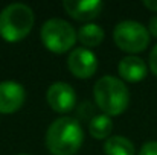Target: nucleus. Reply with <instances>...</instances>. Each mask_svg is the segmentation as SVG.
<instances>
[{"label":"nucleus","mask_w":157,"mask_h":155,"mask_svg":"<svg viewBox=\"0 0 157 155\" xmlns=\"http://www.w3.org/2000/svg\"><path fill=\"white\" fill-rule=\"evenodd\" d=\"M84 142L81 123L69 116L58 117L46 131V146L52 155H75Z\"/></svg>","instance_id":"1"},{"label":"nucleus","mask_w":157,"mask_h":155,"mask_svg":"<svg viewBox=\"0 0 157 155\" xmlns=\"http://www.w3.org/2000/svg\"><path fill=\"white\" fill-rule=\"evenodd\" d=\"M93 98L99 109L107 116L122 114L130 103V90L125 82L116 76H102L93 87Z\"/></svg>","instance_id":"2"},{"label":"nucleus","mask_w":157,"mask_h":155,"mask_svg":"<svg viewBox=\"0 0 157 155\" xmlns=\"http://www.w3.org/2000/svg\"><path fill=\"white\" fill-rule=\"evenodd\" d=\"M34 11L25 3H11L0 12V37L8 43H18L34 28Z\"/></svg>","instance_id":"3"},{"label":"nucleus","mask_w":157,"mask_h":155,"mask_svg":"<svg viewBox=\"0 0 157 155\" xmlns=\"http://www.w3.org/2000/svg\"><path fill=\"white\" fill-rule=\"evenodd\" d=\"M40 37L49 52L66 53L73 49L78 40V32L69 21L63 18H49L43 23Z\"/></svg>","instance_id":"4"},{"label":"nucleus","mask_w":157,"mask_h":155,"mask_svg":"<svg viewBox=\"0 0 157 155\" xmlns=\"http://www.w3.org/2000/svg\"><path fill=\"white\" fill-rule=\"evenodd\" d=\"M150 32L142 23L134 20H124L114 26L113 40L121 50L130 55L144 52L150 44Z\"/></svg>","instance_id":"5"},{"label":"nucleus","mask_w":157,"mask_h":155,"mask_svg":"<svg viewBox=\"0 0 157 155\" xmlns=\"http://www.w3.org/2000/svg\"><path fill=\"white\" fill-rule=\"evenodd\" d=\"M67 67L75 78L89 79L98 70V58L87 47H75L69 53Z\"/></svg>","instance_id":"6"},{"label":"nucleus","mask_w":157,"mask_h":155,"mask_svg":"<svg viewBox=\"0 0 157 155\" xmlns=\"http://www.w3.org/2000/svg\"><path fill=\"white\" fill-rule=\"evenodd\" d=\"M46 101L55 113L66 114V113H70L75 108L76 93H75V90L70 84L63 82V81H56L48 88Z\"/></svg>","instance_id":"7"},{"label":"nucleus","mask_w":157,"mask_h":155,"mask_svg":"<svg viewBox=\"0 0 157 155\" xmlns=\"http://www.w3.org/2000/svg\"><path fill=\"white\" fill-rule=\"evenodd\" d=\"M26 101V90L17 81L0 82V113L12 114L18 111Z\"/></svg>","instance_id":"8"},{"label":"nucleus","mask_w":157,"mask_h":155,"mask_svg":"<svg viewBox=\"0 0 157 155\" xmlns=\"http://www.w3.org/2000/svg\"><path fill=\"white\" fill-rule=\"evenodd\" d=\"M101 0H64L63 8L64 11L78 21H92L99 17L102 11Z\"/></svg>","instance_id":"9"},{"label":"nucleus","mask_w":157,"mask_h":155,"mask_svg":"<svg viewBox=\"0 0 157 155\" xmlns=\"http://www.w3.org/2000/svg\"><path fill=\"white\" fill-rule=\"evenodd\" d=\"M148 72V65L145 61L136 55H128L122 58L117 64V73L122 78V81L127 82H140L145 79Z\"/></svg>","instance_id":"10"},{"label":"nucleus","mask_w":157,"mask_h":155,"mask_svg":"<svg viewBox=\"0 0 157 155\" xmlns=\"http://www.w3.org/2000/svg\"><path fill=\"white\" fill-rule=\"evenodd\" d=\"M105 155H134L136 149L130 138L124 135H110L104 143Z\"/></svg>","instance_id":"11"},{"label":"nucleus","mask_w":157,"mask_h":155,"mask_svg":"<svg viewBox=\"0 0 157 155\" xmlns=\"http://www.w3.org/2000/svg\"><path fill=\"white\" fill-rule=\"evenodd\" d=\"M105 32L104 29L96 23H87L79 28L78 31V40L86 47H96L104 41Z\"/></svg>","instance_id":"12"},{"label":"nucleus","mask_w":157,"mask_h":155,"mask_svg":"<svg viewBox=\"0 0 157 155\" xmlns=\"http://www.w3.org/2000/svg\"><path fill=\"white\" fill-rule=\"evenodd\" d=\"M111 131H113V122L111 117L107 114H98L89 122V132L93 138L98 140L108 138Z\"/></svg>","instance_id":"13"},{"label":"nucleus","mask_w":157,"mask_h":155,"mask_svg":"<svg viewBox=\"0 0 157 155\" xmlns=\"http://www.w3.org/2000/svg\"><path fill=\"white\" fill-rule=\"evenodd\" d=\"M139 155H157V140L147 142V143L140 148Z\"/></svg>","instance_id":"14"},{"label":"nucleus","mask_w":157,"mask_h":155,"mask_svg":"<svg viewBox=\"0 0 157 155\" xmlns=\"http://www.w3.org/2000/svg\"><path fill=\"white\" fill-rule=\"evenodd\" d=\"M148 62H150V70L157 76V44L151 49V52H150V59H148Z\"/></svg>","instance_id":"15"},{"label":"nucleus","mask_w":157,"mask_h":155,"mask_svg":"<svg viewBox=\"0 0 157 155\" xmlns=\"http://www.w3.org/2000/svg\"><path fill=\"white\" fill-rule=\"evenodd\" d=\"M148 32H150V35H153V37H156L157 38V15H154V17L150 18V23H148Z\"/></svg>","instance_id":"16"},{"label":"nucleus","mask_w":157,"mask_h":155,"mask_svg":"<svg viewBox=\"0 0 157 155\" xmlns=\"http://www.w3.org/2000/svg\"><path fill=\"white\" fill-rule=\"evenodd\" d=\"M144 6L153 12H157V0H144Z\"/></svg>","instance_id":"17"},{"label":"nucleus","mask_w":157,"mask_h":155,"mask_svg":"<svg viewBox=\"0 0 157 155\" xmlns=\"http://www.w3.org/2000/svg\"><path fill=\"white\" fill-rule=\"evenodd\" d=\"M17 155H29V154H17Z\"/></svg>","instance_id":"18"}]
</instances>
